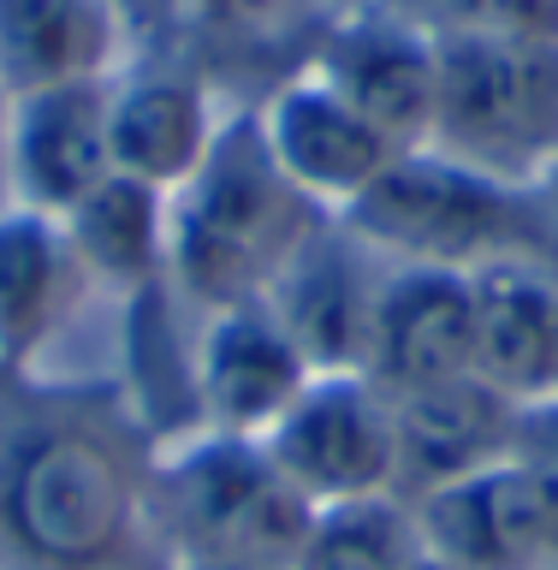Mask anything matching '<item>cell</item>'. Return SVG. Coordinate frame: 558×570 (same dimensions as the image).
<instances>
[{
  "label": "cell",
  "instance_id": "6",
  "mask_svg": "<svg viewBox=\"0 0 558 570\" xmlns=\"http://www.w3.org/2000/svg\"><path fill=\"white\" fill-rule=\"evenodd\" d=\"M262 452L315 511L392 493V399L369 374H310Z\"/></svg>",
  "mask_w": 558,
  "mask_h": 570
},
{
  "label": "cell",
  "instance_id": "3",
  "mask_svg": "<svg viewBox=\"0 0 558 570\" xmlns=\"http://www.w3.org/2000/svg\"><path fill=\"white\" fill-rule=\"evenodd\" d=\"M381 262L488 274V267H558V220L535 185L488 178L440 149H404L339 214Z\"/></svg>",
  "mask_w": 558,
  "mask_h": 570
},
{
  "label": "cell",
  "instance_id": "23",
  "mask_svg": "<svg viewBox=\"0 0 558 570\" xmlns=\"http://www.w3.org/2000/svg\"><path fill=\"white\" fill-rule=\"evenodd\" d=\"M511 463L523 470L535 505H541V523H547V541H552V564H558V404H529L523 416H517Z\"/></svg>",
  "mask_w": 558,
  "mask_h": 570
},
{
  "label": "cell",
  "instance_id": "1",
  "mask_svg": "<svg viewBox=\"0 0 558 570\" xmlns=\"http://www.w3.org/2000/svg\"><path fill=\"white\" fill-rule=\"evenodd\" d=\"M149 475L119 386L0 368V570H160Z\"/></svg>",
  "mask_w": 558,
  "mask_h": 570
},
{
  "label": "cell",
  "instance_id": "25",
  "mask_svg": "<svg viewBox=\"0 0 558 570\" xmlns=\"http://www.w3.org/2000/svg\"><path fill=\"white\" fill-rule=\"evenodd\" d=\"M535 190H541V203H547V214H552V220H558V155L547 160V173H541V185H535Z\"/></svg>",
  "mask_w": 558,
  "mask_h": 570
},
{
  "label": "cell",
  "instance_id": "12",
  "mask_svg": "<svg viewBox=\"0 0 558 570\" xmlns=\"http://www.w3.org/2000/svg\"><path fill=\"white\" fill-rule=\"evenodd\" d=\"M107 83H60L36 96L7 101V137H0V167L18 208L66 220L89 190L114 173L107 149Z\"/></svg>",
  "mask_w": 558,
  "mask_h": 570
},
{
  "label": "cell",
  "instance_id": "26",
  "mask_svg": "<svg viewBox=\"0 0 558 570\" xmlns=\"http://www.w3.org/2000/svg\"><path fill=\"white\" fill-rule=\"evenodd\" d=\"M167 570H280V564H167Z\"/></svg>",
  "mask_w": 558,
  "mask_h": 570
},
{
  "label": "cell",
  "instance_id": "13",
  "mask_svg": "<svg viewBox=\"0 0 558 570\" xmlns=\"http://www.w3.org/2000/svg\"><path fill=\"white\" fill-rule=\"evenodd\" d=\"M310 363L285 338L267 303H238V309H214L196 333V410H203V434L232 440H262L292 399L310 386Z\"/></svg>",
  "mask_w": 558,
  "mask_h": 570
},
{
  "label": "cell",
  "instance_id": "5",
  "mask_svg": "<svg viewBox=\"0 0 558 570\" xmlns=\"http://www.w3.org/2000/svg\"><path fill=\"white\" fill-rule=\"evenodd\" d=\"M422 149L506 185H541L558 155V42L434 36V125Z\"/></svg>",
  "mask_w": 558,
  "mask_h": 570
},
{
  "label": "cell",
  "instance_id": "17",
  "mask_svg": "<svg viewBox=\"0 0 558 570\" xmlns=\"http://www.w3.org/2000/svg\"><path fill=\"white\" fill-rule=\"evenodd\" d=\"M89 274L53 214L0 208V368L30 374V363L71 321Z\"/></svg>",
  "mask_w": 558,
  "mask_h": 570
},
{
  "label": "cell",
  "instance_id": "8",
  "mask_svg": "<svg viewBox=\"0 0 558 570\" xmlns=\"http://www.w3.org/2000/svg\"><path fill=\"white\" fill-rule=\"evenodd\" d=\"M381 274V256L339 214H327L310 232V244L280 267L262 303L315 374H363Z\"/></svg>",
  "mask_w": 558,
  "mask_h": 570
},
{
  "label": "cell",
  "instance_id": "22",
  "mask_svg": "<svg viewBox=\"0 0 558 570\" xmlns=\"http://www.w3.org/2000/svg\"><path fill=\"white\" fill-rule=\"evenodd\" d=\"M428 36H506V42H558V0H386Z\"/></svg>",
  "mask_w": 558,
  "mask_h": 570
},
{
  "label": "cell",
  "instance_id": "14",
  "mask_svg": "<svg viewBox=\"0 0 558 570\" xmlns=\"http://www.w3.org/2000/svg\"><path fill=\"white\" fill-rule=\"evenodd\" d=\"M517 416H523V404H511L506 392H493L476 374L392 399V452H399L392 458V499L417 505L422 493L446 488V481L506 463Z\"/></svg>",
  "mask_w": 558,
  "mask_h": 570
},
{
  "label": "cell",
  "instance_id": "16",
  "mask_svg": "<svg viewBox=\"0 0 558 570\" xmlns=\"http://www.w3.org/2000/svg\"><path fill=\"white\" fill-rule=\"evenodd\" d=\"M476 292V381L511 404L558 399V267H488Z\"/></svg>",
  "mask_w": 558,
  "mask_h": 570
},
{
  "label": "cell",
  "instance_id": "20",
  "mask_svg": "<svg viewBox=\"0 0 558 570\" xmlns=\"http://www.w3.org/2000/svg\"><path fill=\"white\" fill-rule=\"evenodd\" d=\"M333 18L339 12H327V0H196L185 53L208 71V83L232 71H262L274 89L315 53Z\"/></svg>",
  "mask_w": 558,
  "mask_h": 570
},
{
  "label": "cell",
  "instance_id": "7",
  "mask_svg": "<svg viewBox=\"0 0 558 570\" xmlns=\"http://www.w3.org/2000/svg\"><path fill=\"white\" fill-rule=\"evenodd\" d=\"M399 149H422L434 125V36L386 0L339 12L303 60Z\"/></svg>",
  "mask_w": 558,
  "mask_h": 570
},
{
  "label": "cell",
  "instance_id": "19",
  "mask_svg": "<svg viewBox=\"0 0 558 570\" xmlns=\"http://www.w3.org/2000/svg\"><path fill=\"white\" fill-rule=\"evenodd\" d=\"M60 226L89 285L119 297L167 285V190L143 185L131 173H107Z\"/></svg>",
  "mask_w": 558,
  "mask_h": 570
},
{
  "label": "cell",
  "instance_id": "11",
  "mask_svg": "<svg viewBox=\"0 0 558 570\" xmlns=\"http://www.w3.org/2000/svg\"><path fill=\"white\" fill-rule=\"evenodd\" d=\"M208 71L178 53H149L131 71H114L107 83V149L114 173H131L155 190H178L208 155L221 114H214Z\"/></svg>",
  "mask_w": 558,
  "mask_h": 570
},
{
  "label": "cell",
  "instance_id": "29",
  "mask_svg": "<svg viewBox=\"0 0 558 570\" xmlns=\"http://www.w3.org/2000/svg\"><path fill=\"white\" fill-rule=\"evenodd\" d=\"M552 404H558V399H552Z\"/></svg>",
  "mask_w": 558,
  "mask_h": 570
},
{
  "label": "cell",
  "instance_id": "10",
  "mask_svg": "<svg viewBox=\"0 0 558 570\" xmlns=\"http://www.w3.org/2000/svg\"><path fill=\"white\" fill-rule=\"evenodd\" d=\"M363 374L386 399H410L440 381L476 374V292L446 267L386 262L374 292V327Z\"/></svg>",
  "mask_w": 558,
  "mask_h": 570
},
{
  "label": "cell",
  "instance_id": "18",
  "mask_svg": "<svg viewBox=\"0 0 558 570\" xmlns=\"http://www.w3.org/2000/svg\"><path fill=\"white\" fill-rule=\"evenodd\" d=\"M125 36L114 0H0V96L114 78Z\"/></svg>",
  "mask_w": 558,
  "mask_h": 570
},
{
  "label": "cell",
  "instance_id": "2",
  "mask_svg": "<svg viewBox=\"0 0 558 570\" xmlns=\"http://www.w3.org/2000/svg\"><path fill=\"white\" fill-rule=\"evenodd\" d=\"M327 220L262 137L256 107L221 119L196 173L167 196V279L190 309H238L262 303L280 267Z\"/></svg>",
  "mask_w": 558,
  "mask_h": 570
},
{
  "label": "cell",
  "instance_id": "21",
  "mask_svg": "<svg viewBox=\"0 0 558 570\" xmlns=\"http://www.w3.org/2000/svg\"><path fill=\"white\" fill-rule=\"evenodd\" d=\"M422 559V534L404 499L374 493L351 505H321L303 534L292 570H410Z\"/></svg>",
  "mask_w": 558,
  "mask_h": 570
},
{
  "label": "cell",
  "instance_id": "15",
  "mask_svg": "<svg viewBox=\"0 0 558 570\" xmlns=\"http://www.w3.org/2000/svg\"><path fill=\"white\" fill-rule=\"evenodd\" d=\"M410 517L422 547L452 570H558L541 505L511 458L422 493Z\"/></svg>",
  "mask_w": 558,
  "mask_h": 570
},
{
  "label": "cell",
  "instance_id": "27",
  "mask_svg": "<svg viewBox=\"0 0 558 570\" xmlns=\"http://www.w3.org/2000/svg\"><path fill=\"white\" fill-rule=\"evenodd\" d=\"M410 570H452V564H440V559H434V552H428V547H422V559H417V564H410Z\"/></svg>",
  "mask_w": 558,
  "mask_h": 570
},
{
  "label": "cell",
  "instance_id": "4",
  "mask_svg": "<svg viewBox=\"0 0 558 570\" xmlns=\"http://www.w3.org/2000/svg\"><path fill=\"white\" fill-rule=\"evenodd\" d=\"M315 505L274 470L262 440L190 434L155 452L149 529L167 564H280L292 570Z\"/></svg>",
  "mask_w": 558,
  "mask_h": 570
},
{
  "label": "cell",
  "instance_id": "9",
  "mask_svg": "<svg viewBox=\"0 0 558 570\" xmlns=\"http://www.w3.org/2000/svg\"><path fill=\"white\" fill-rule=\"evenodd\" d=\"M256 119H262V137L285 167V178L327 214H345L404 155L381 125L363 119L310 66H297L292 78H280L267 89L256 101Z\"/></svg>",
  "mask_w": 558,
  "mask_h": 570
},
{
  "label": "cell",
  "instance_id": "24",
  "mask_svg": "<svg viewBox=\"0 0 558 570\" xmlns=\"http://www.w3.org/2000/svg\"><path fill=\"white\" fill-rule=\"evenodd\" d=\"M114 7L125 12V24H131V30H178V36H185L196 0H114Z\"/></svg>",
  "mask_w": 558,
  "mask_h": 570
},
{
  "label": "cell",
  "instance_id": "28",
  "mask_svg": "<svg viewBox=\"0 0 558 570\" xmlns=\"http://www.w3.org/2000/svg\"><path fill=\"white\" fill-rule=\"evenodd\" d=\"M0 137H7V96H0ZM0 185H7V167H0Z\"/></svg>",
  "mask_w": 558,
  "mask_h": 570
}]
</instances>
